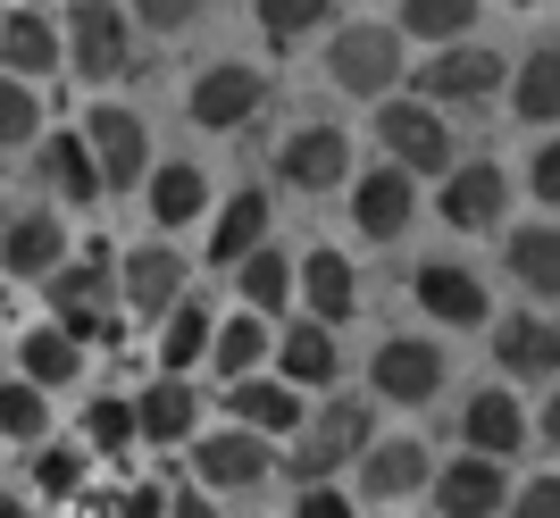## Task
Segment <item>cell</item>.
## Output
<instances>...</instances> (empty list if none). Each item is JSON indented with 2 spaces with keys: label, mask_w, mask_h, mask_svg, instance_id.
Masks as SVG:
<instances>
[{
  "label": "cell",
  "mask_w": 560,
  "mask_h": 518,
  "mask_svg": "<svg viewBox=\"0 0 560 518\" xmlns=\"http://www.w3.org/2000/svg\"><path fill=\"white\" fill-rule=\"evenodd\" d=\"M369 393L376 401H435V393H444V352H435L427 334H394V343H376Z\"/></svg>",
  "instance_id": "obj_10"
},
{
  "label": "cell",
  "mask_w": 560,
  "mask_h": 518,
  "mask_svg": "<svg viewBox=\"0 0 560 518\" xmlns=\"http://www.w3.org/2000/svg\"><path fill=\"white\" fill-rule=\"evenodd\" d=\"M502 84H511V59L486 50V43H444L419 68V93L435 101V109H444V101H460V109H468V101H493Z\"/></svg>",
  "instance_id": "obj_7"
},
{
  "label": "cell",
  "mask_w": 560,
  "mask_h": 518,
  "mask_svg": "<svg viewBox=\"0 0 560 518\" xmlns=\"http://www.w3.org/2000/svg\"><path fill=\"white\" fill-rule=\"evenodd\" d=\"M201 210H210V176H201L192 160L151 167V217H160V226H192Z\"/></svg>",
  "instance_id": "obj_32"
},
{
  "label": "cell",
  "mask_w": 560,
  "mask_h": 518,
  "mask_svg": "<svg viewBox=\"0 0 560 518\" xmlns=\"http://www.w3.org/2000/svg\"><path fill=\"white\" fill-rule=\"evenodd\" d=\"M327 75L343 84L351 101H394L401 75V25H343L327 43Z\"/></svg>",
  "instance_id": "obj_4"
},
{
  "label": "cell",
  "mask_w": 560,
  "mask_h": 518,
  "mask_svg": "<svg viewBox=\"0 0 560 518\" xmlns=\"http://www.w3.org/2000/svg\"><path fill=\"white\" fill-rule=\"evenodd\" d=\"M192 419H201V393H192L185 377H160V385H142V393H135V426H142V444H185Z\"/></svg>",
  "instance_id": "obj_23"
},
{
  "label": "cell",
  "mask_w": 560,
  "mask_h": 518,
  "mask_svg": "<svg viewBox=\"0 0 560 518\" xmlns=\"http://www.w3.org/2000/svg\"><path fill=\"white\" fill-rule=\"evenodd\" d=\"M68 259V235H59V210H18L0 226V268L9 276H50Z\"/></svg>",
  "instance_id": "obj_20"
},
{
  "label": "cell",
  "mask_w": 560,
  "mask_h": 518,
  "mask_svg": "<svg viewBox=\"0 0 560 518\" xmlns=\"http://www.w3.org/2000/svg\"><path fill=\"white\" fill-rule=\"evenodd\" d=\"M0 435H9V444H43V435H50V393L34 377L0 385Z\"/></svg>",
  "instance_id": "obj_36"
},
{
  "label": "cell",
  "mask_w": 560,
  "mask_h": 518,
  "mask_svg": "<svg viewBox=\"0 0 560 518\" xmlns=\"http://www.w3.org/2000/svg\"><path fill=\"white\" fill-rule=\"evenodd\" d=\"M351 217H360V235H369V243H401V235H410V217H419L410 167L376 160L369 176H351Z\"/></svg>",
  "instance_id": "obj_11"
},
{
  "label": "cell",
  "mask_w": 560,
  "mask_h": 518,
  "mask_svg": "<svg viewBox=\"0 0 560 518\" xmlns=\"http://www.w3.org/2000/svg\"><path fill=\"white\" fill-rule=\"evenodd\" d=\"M435 485V460H427V444H410V435H394V444H369L360 451V494L369 502H410V494H427Z\"/></svg>",
  "instance_id": "obj_16"
},
{
  "label": "cell",
  "mask_w": 560,
  "mask_h": 518,
  "mask_svg": "<svg viewBox=\"0 0 560 518\" xmlns=\"http://www.w3.org/2000/svg\"><path fill=\"white\" fill-rule=\"evenodd\" d=\"M43 134V101H34V84L25 75L0 68V151H18V142Z\"/></svg>",
  "instance_id": "obj_39"
},
{
  "label": "cell",
  "mask_w": 560,
  "mask_h": 518,
  "mask_svg": "<svg viewBox=\"0 0 560 518\" xmlns=\"http://www.w3.org/2000/svg\"><path fill=\"white\" fill-rule=\"evenodd\" d=\"M167 494H176V485H126V494H117V518H167Z\"/></svg>",
  "instance_id": "obj_44"
},
{
  "label": "cell",
  "mask_w": 560,
  "mask_h": 518,
  "mask_svg": "<svg viewBox=\"0 0 560 518\" xmlns=\"http://www.w3.org/2000/svg\"><path fill=\"white\" fill-rule=\"evenodd\" d=\"M0 518H25V502H18V494H9V485H0Z\"/></svg>",
  "instance_id": "obj_48"
},
{
  "label": "cell",
  "mask_w": 560,
  "mask_h": 518,
  "mask_svg": "<svg viewBox=\"0 0 560 518\" xmlns=\"http://www.w3.org/2000/svg\"><path fill=\"white\" fill-rule=\"evenodd\" d=\"M419 309L435 327H486V284L468 276L460 259H427L419 268Z\"/></svg>",
  "instance_id": "obj_19"
},
{
  "label": "cell",
  "mask_w": 560,
  "mask_h": 518,
  "mask_svg": "<svg viewBox=\"0 0 560 518\" xmlns=\"http://www.w3.org/2000/svg\"><path fill=\"white\" fill-rule=\"evenodd\" d=\"M493 360H502L511 385H552L560 377V327L518 309V318H502V334H493Z\"/></svg>",
  "instance_id": "obj_17"
},
{
  "label": "cell",
  "mask_w": 560,
  "mask_h": 518,
  "mask_svg": "<svg viewBox=\"0 0 560 518\" xmlns=\"http://www.w3.org/2000/svg\"><path fill=\"white\" fill-rule=\"evenodd\" d=\"M43 284H50V318H59L75 343H117V309L126 302H117V259L101 251V243L93 251H68Z\"/></svg>",
  "instance_id": "obj_1"
},
{
  "label": "cell",
  "mask_w": 560,
  "mask_h": 518,
  "mask_svg": "<svg viewBox=\"0 0 560 518\" xmlns=\"http://www.w3.org/2000/svg\"><path fill=\"white\" fill-rule=\"evenodd\" d=\"M210 343H218V318L201 302H176L160 318V377H192V368L210 360Z\"/></svg>",
  "instance_id": "obj_28"
},
{
  "label": "cell",
  "mask_w": 560,
  "mask_h": 518,
  "mask_svg": "<svg viewBox=\"0 0 560 518\" xmlns=\"http://www.w3.org/2000/svg\"><path fill=\"white\" fill-rule=\"evenodd\" d=\"M376 142H385V160L410 167V176H452L460 151H452V126L435 101H376Z\"/></svg>",
  "instance_id": "obj_3"
},
{
  "label": "cell",
  "mask_w": 560,
  "mask_h": 518,
  "mask_svg": "<svg viewBox=\"0 0 560 518\" xmlns=\"http://www.w3.org/2000/svg\"><path fill=\"white\" fill-rule=\"evenodd\" d=\"M435 510H444V518H493V510H511V476H502V460H493V451H468V460L435 469Z\"/></svg>",
  "instance_id": "obj_15"
},
{
  "label": "cell",
  "mask_w": 560,
  "mask_h": 518,
  "mask_svg": "<svg viewBox=\"0 0 560 518\" xmlns=\"http://www.w3.org/2000/svg\"><path fill=\"white\" fill-rule=\"evenodd\" d=\"M302 302L318 327H343L351 309H360V276H351V259L343 251H310L302 259Z\"/></svg>",
  "instance_id": "obj_25"
},
{
  "label": "cell",
  "mask_w": 560,
  "mask_h": 518,
  "mask_svg": "<svg viewBox=\"0 0 560 518\" xmlns=\"http://www.w3.org/2000/svg\"><path fill=\"white\" fill-rule=\"evenodd\" d=\"M527 185H536V201H552V210H560V134H552V142L536 151V167H527Z\"/></svg>",
  "instance_id": "obj_45"
},
{
  "label": "cell",
  "mask_w": 560,
  "mask_h": 518,
  "mask_svg": "<svg viewBox=\"0 0 560 518\" xmlns=\"http://www.w3.org/2000/svg\"><path fill=\"white\" fill-rule=\"evenodd\" d=\"M68 68L109 84V75H135V34H126V9L117 0H75L68 9Z\"/></svg>",
  "instance_id": "obj_5"
},
{
  "label": "cell",
  "mask_w": 560,
  "mask_h": 518,
  "mask_svg": "<svg viewBox=\"0 0 560 518\" xmlns=\"http://www.w3.org/2000/svg\"><path fill=\"white\" fill-rule=\"evenodd\" d=\"M460 435H468V451H493V460H511V451L527 444V410H518L502 385H493V393H468Z\"/></svg>",
  "instance_id": "obj_22"
},
{
  "label": "cell",
  "mask_w": 560,
  "mask_h": 518,
  "mask_svg": "<svg viewBox=\"0 0 560 518\" xmlns=\"http://www.w3.org/2000/svg\"><path fill=\"white\" fill-rule=\"evenodd\" d=\"M268 469H277V451H268V435H252V426L192 435V476H201L210 494H252Z\"/></svg>",
  "instance_id": "obj_8"
},
{
  "label": "cell",
  "mask_w": 560,
  "mask_h": 518,
  "mask_svg": "<svg viewBox=\"0 0 560 518\" xmlns=\"http://www.w3.org/2000/svg\"><path fill=\"white\" fill-rule=\"evenodd\" d=\"M277 368H284V385H335V368H343V343H335V327H284L277 334Z\"/></svg>",
  "instance_id": "obj_26"
},
{
  "label": "cell",
  "mask_w": 560,
  "mask_h": 518,
  "mask_svg": "<svg viewBox=\"0 0 560 518\" xmlns=\"http://www.w3.org/2000/svg\"><path fill=\"white\" fill-rule=\"evenodd\" d=\"M226 410H234V426H252V435H302V419H310L302 385H284V377H234Z\"/></svg>",
  "instance_id": "obj_18"
},
{
  "label": "cell",
  "mask_w": 560,
  "mask_h": 518,
  "mask_svg": "<svg viewBox=\"0 0 560 518\" xmlns=\"http://www.w3.org/2000/svg\"><path fill=\"white\" fill-rule=\"evenodd\" d=\"M277 176L293 192H335L351 185V134L343 126H293V142L277 151Z\"/></svg>",
  "instance_id": "obj_14"
},
{
  "label": "cell",
  "mask_w": 560,
  "mask_h": 518,
  "mask_svg": "<svg viewBox=\"0 0 560 518\" xmlns=\"http://www.w3.org/2000/svg\"><path fill=\"white\" fill-rule=\"evenodd\" d=\"M117 302H126V318H167V309L185 302V259L167 251V243L126 251L117 259Z\"/></svg>",
  "instance_id": "obj_13"
},
{
  "label": "cell",
  "mask_w": 560,
  "mask_h": 518,
  "mask_svg": "<svg viewBox=\"0 0 560 518\" xmlns=\"http://www.w3.org/2000/svg\"><path fill=\"white\" fill-rule=\"evenodd\" d=\"M84 469H93V451H84V444H34V494L75 502V494H84Z\"/></svg>",
  "instance_id": "obj_38"
},
{
  "label": "cell",
  "mask_w": 560,
  "mask_h": 518,
  "mask_svg": "<svg viewBox=\"0 0 560 518\" xmlns=\"http://www.w3.org/2000/svg\"><path fill=\"white\" fill-rule=\"evenodd\" d=\"M502 518H560V476H536L527 494H511V510Z\"/></svg>",
  "instance_id": "obj_43"
},
{
  "label": "cell",
  "mask_w": 560,
  "mask_h": 518,
  "mask_svg": "<svg viewBox=\"0 0 560 518\" xmlns=\"http://www.w3.org/2000/svg\"><path fill=\"white\" fill-rule=\"evenodd\" d=\"M293 518H360V510H351V494H335L327 476H318V485H302V502H293Z\"/></svg>",
  "instance_id": "obj_42"
},
{
  "label": "cell",
  "mask_w": 560,
  "mask_h": 518,
  "mask_svg": "<svg viewBox=\"0 0 560 518\" xmlns=\"http://www.w3.org/2000/svg\"><path fill=\"white\" fill-rule=\"evenodd\" d=\"M259 101H268V75H259L252 59H218L210 75H192L185 118L201 126V134H234V126L259 118Z\"/></svg>",
  "instance_id": "obj_6"
},
{
  "label": "cell",
  "mask_w": 560,
  "mask_h": 518,
  "mask_svg": "<svg viewBox=\"0 0 560 518\" xmlns=\"http://www.w3.org/2000/svg\"><path fill=\"white\" fill-rule=\"evenodd\" d=\"M234 284H243V309H259V318H284V302L302 293V259H284L277 243H259V251L234 268Z\"/></svg>",
  "instance_id": "obj_27"
},
{
  "label": "cell",
  "mask_w": 560,
  "mask_h": 518,
  "mask_svg": "<svg viewBox=\"0 0 560 518\" xmlns=\"http://www.w3.org/2000/svg\"><path fill=\"white\" fill-rule=\"evenodd\" d=\"M502 201H511V176L493 160H468L444 176V201H435V217H444L452 235H493L502 226Z\"/></svg>",
  "instance_id": "obj_12"
},
{
  "label": "cell",
  "mask_w": 560,
  "mask_h": 518,
  "mask_svg": "<svg viewBox=\"0 0 560 518\" xmlns=\"http://www.w3.org/2000/svg\"><path fill=\"white\" fill-rule=\"evenodd\" d=\"M18 377H34L43 393H59V385L84 377V343H75L59 318H50V327H34V334H18Z\"/></svg>",
  "instance_id": "obj_24"
},
{
  "label": "cell",
  "mask_w": 560,
  "mask_h": 518,
  "mask_svg": "<svg viewBox=\"0 0 560 518\" xmlns=\"http://www.w3.org/2000/svg\"><path fill=\"white\" fill-rule=\"evenodd\" d=\"M43 167H50V185H59V201H101V192H109V185H101V160H93V142H84V134H59Z\"/></svg>",
  "instance_id": "obj_35"
},
{
  "label": "cell",
  "mask_w": 560,
  "mask_h": 518,
  "mask_svg": "<svg viewBox=\"0 0 560 518\" xmlns=\"http://www.w3.org/2000/svg\"><path fill=\"white\" fill-rule=\"evenodd\" d=\"M167 518H218L210 485H176V494H167Z\"/></svg>",
  "instance_id": "obj_46"
},
{
  "label": "cell",
  "mask_w": 560,
  "mask_h": 518,
  "mask_svg": "<svg viewBox=\"0 0 560 518\" xmlns=\"http://www.w3.org/2000/svg\"><path fill=\"white\" fill-rule=\"evenodd\" d=\"M126 444H142L135 393H93L84 401V451H93V460H126Z\"/></svg>",
  "instance_id": "obj_34"
},
{
  "label": "cell",
  "mask_w": 560,
  "mask_h": 518,
  "mask_svg": "<svg viewBox=\"0 0 560 518\" xmlns=\"http://www.w3.org/2000/svg\"><path fill=\"white\" fill-rule=\"evenodd\" d=\"M277 352V327L259 318V309H234V318H218V343H210V360H218V377H259V360Z\"/></svg>",
  "instance_id": "obj_30"
},
{
  "label": "cell",
  "mask_w": 560,
  "mask_h": 518,
  "mask_svg": "<svg viewBox=\"0 0 560 518\" xmlns=\"http://www.w3.org/2000/svg\"><path fill=\"white\" fill-rule=\"evenodd\" d=\"M84 142H93V160H101V185L126 192L151 176V126L135 118V109H117V101H101L93 118H84Z\"/></svg>",
  "instance_id": "obj_9"
},
{
  "label": "cell",
  "mask_w": 560,
  "mask_h": 518,
  "mask_svg": "<svg viewBox=\"0 0 560 518\" xmlns=\"http://www.w3.org/2000/svg\"><path fill=\"white\" fill-rule=\"evenodd\" d=\"M135 9V25H151V34H185L192 17H201V0H126Z\"/></svg>",
  "instance_id": "obj_41"
},
{
  "label": "cell",
  "mask_w": 560,
  "mask_h": 518,
  "mask_svg": "<svg viewBox=\"0 0 560 518\" xmlns=\"http://www.w3.org/2000/svg\"><path fill=\"white\" fill-rule=\"evenodd\" d=\"M511 276H518V293L560 302V226H518L511 235Z\"/></svg>",
  "instance_id": "obj_31"
},
{
  "label": "cell",
  "mask_w": 560,
  "mask_h": 518,
  "mask_svg": "<svg viewBox=\"0 0 560 518\" xmlns=\"http://www.w3.org/2000/svg\"><path fill=\"white\" fill-rule=\"evenodd\" d=\"M0 68L25 75V84L50 75L59 68V25H50L43 9H9V17H0Z\"/></svg>",
  "instance_id": "obj_21"
},
{
  "label": "cell",
  "mask_w": 560,
  "mask_h": 518,
  "mask_svg": "<svg viewBox=\"0 0 560 518\" xmlns=\"http://www.w3.org/2000/svg\"><path fill=\"white\" fill-rule=\"evenodd\" d=\"M335 0H259V34L268 43H302V34H318L327 25Z\"/></svg>",
  "instance_id": "obj_40"
},
{
  "label": "cell",
  "mask_w": 560,
  "mask_h": 518,
  "mask_svg": "<svg viewBox=\"0 0 560 518\" xmlns=\"http://www.w3.org/2000/svg\"><path fill=\"white\" fill-rule=\"evenodd\" d=\"M511 109L518 126H560V50H536L527 68H511Z\"/></svg>",
  "instance_id": "obj_33"
},
{
  "label": "cell",
  "mask_w": 560,
  "mask_h": 518,
  "mask_svg": "<svg viewBox=\"0 0 560 518\" xmlns=\"http://www.w3.org/2000/svg\"><path fill=\"white\" fill-rule=\"evenodd\" d=\"M369 444H376V410H369V401H327V410H310L302 435H293V476L318 485V476L351 469Z\"/></svg>",
  "instance_id": "obj_2"
},
{
  "label": "cell",
  "mask_w": 560,
  "mask_h": 518,
  "mask_svg": "<svg viewBox=\"0 0 560 518\" xmlns=\"http://www.w3.org/2000/svg\"><path fill=\"white\" fill-rule=\"evenodd\" d=\"M468 25H477V0H401V34H419V43H460Z\"/></svg>",
  "instance_id": "obj_37"
},
{
  "label": "cell",
  "mask_w": 560,
  "mask_h": 518,
  "mask_svg": "<svg viewBox=\"0 0 560 518\" xmlns=\"http://www.w3.org/2000/svg\"><path fill=\"white\" fill-rule=\"evenodd\" d=\"M259 243H268V201H259V185H243L226 210H218V226H210V259L218 268H243Z\"/></svg>",
  "instance_id": "obj_29"
},
{
  "label": "cell",
  "mask_w": 560,
  "mask_h": 518,
  "mask_svg": "<svg viewBox=\"0 0 560 518\" xmlns=\"http://www.w3.org/2000/svg\"><path fill=\"white\" fill-rule=\"evenodd\" d=\"M544 444H560V393L544 401Z\"/></svg>",
  "instance_id": "obj_47"
}]
</instances>
